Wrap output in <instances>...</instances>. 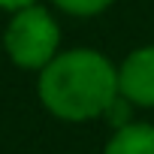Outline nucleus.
Masks as SVG:
<instances>
[{"mask_svg": "<svg viewBox=\"0 0 154 154\" xmlns=\"http://www.w3.org/2000/svg\"><path fill=\"white\" fill-rule=\"evenodd\" d=\"M36 97L42 109L66 124L97 121L109 112L118 94V63L100 48L57 51L36 75Z\"/></svg>", "mask_w": 154, "mask_h": 154, "instance_id": "nucleus-1", "label": "nucleus"}, {"mask_svg": "<svg viewBox=\"0 0 154 154\" xmlns=\"http://www.w3.org/2000/svg\"><path fill=\"white\" fill-rule=\"evenodd\" d=\"M0 42H3V51L18 69L39 72L60 51V24L48 6L33 3V6L12 12Z\"/></svg>", "mask_w": 154, "mask_h": 154, "instance_id": "nucleus-2", "label": "nucleus"}, {"mask_svg": "<svg viewBox=\"0 0 154 154\" xmlns=\"http://www.w3.org/2000/svg\"><path fill=\"white\" fill-rule=\"evenodd\" d=\"M118 94L136 109H154V42L124 54L118 63Z\"/></svg>", "mask_w": 154, "mask_h": 154, "instance_id": "nucleus-3", "label": "nucleus"}, {"mask_svg": "<svg viewBox=\"0 0 154 154\" xmlns=\"http://www.w3.org/2000/svg\"><path fill=\"white\" fill-rule=\"evenodd\" d=\"M103 154H154V124L133 118L115 127L103 145Z\"/></svg>", "mask_w": 154, "mask_h": 154, "instance_id": "nucleus-4", "label": "nucleus"}, {"mask_svg": "<svg viewBox=\"0 0 154 154\" xmlns=\"http://www.w3.org/2000/svg\"><path fill=\"white\" fill-rule=\"evenodd\" d=\"M51 6L72 18H97L115 6V0H51Z\"/></svg>", "mask_w": 154, "mask_h": 154, "instance_id": "nucleus-5", "label": "nucleus"}, {"mask_svg": "<svg viewBox=\"0 0 154 154\" xmlns=\"http://www.w3.org/2000/svg\"><path fill=\"white\" fill-rule=\"evenodd\" d=\"M33 3H39V0H0V9H6V12H18V9L33 6Z\"/></svg>", "mask_w": 154, "mask_h": 154, "instance_id": "nucleus-6", "label": "nucleus"}, {"mask_svg": "<svg viewBox=\"0 0 154 154\" xmlns=\"http://www.w3.org/2000/svg\"><path fill=\"white\" fill-rule=\"evenodd\" d=\"M0 48H3V42H0Z\"/></svg>", "mask_w": 154, "mask_h": 154, "instance_id": "nucleus-7", "label": "nucleus"}]
</instances>
